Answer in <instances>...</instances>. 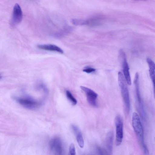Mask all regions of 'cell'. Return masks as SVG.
<instances>
[{"label": "cell", "instance_id": "cell-6", "mask_svg": "<svg viewBox=\"0 0 155 155\" xmlns=\"http://www.w3.org/2000/svg\"><path fill=\"white\" fill-rule=\"evenodd\" d=\"M120 55L122 59V68L124 76L127 84L130 85H131V81L129 72V68L127 61L126 54L122 50L120 51Z\"/></svg>", "mask_w": 155, "mask_h": 155}, {"label": "cell", "instance_id": "cell-7", "mask_svg": "<svg viewBox=\"0 0 155 155\" xmlns=\"http://www.w3.org/2000/svg\"><path fill=\"white\" fill-rule=\"evenodd\" d=\"M16 100L22 106L28 109H35L40 105L38 102L29 97L18 98Z\"/></svg>", "mask_w": 155, "mask_h": 155}, {"label": "cell", "instance_id": "cell-11", "mask_svg": "<svg viewBox=\"0 0 155 155\" xmlns=\"http://www.w3.org/2000/svg\"><path fill=\"white\" fill-rule=\"evenodd\" d=\"M37 47L40 49L56 51L61 54H63L64 52L63 50L61 48L54 45H39L37 46Z\"/></svg>", "mask_w": 155, "mask_h": 155}, {"label": "cell", "instance_id": "cell-19", "mask_svg": "<svg viewBox=\"0 0 155 155\" xmlns=\"http://www.w3.org/2000/svg\"><path fill=\"white\" fill-rule=\"evenodd\" d=\"M97 150L98 151V152L100 153L101 154H105L104 153H105V150H104L102 149H101L100 147H98L97 148Z\"/></svg>", "mask_w": 155, "mask_h": 155}, {"label": "cell", "instance_id": "cell-13", "mask_svg": "<svg viewBox=\"0 0 155 155\" xmlns=\"http://www.w3.org/2000/svg\"><path fill=\"white\" fill-rule=\"evenodd\" d=\"M66 96L68 99L70 101L73 105L77 104V100L73 96L71 93L68 90H67L66 92Z\"/></svg>", "mask_w": 155, "mask_h": 155}, {"label": "cell", "instance_id": "cell-2", "mask_svg": "<svg viewBox=\"0 0 155 155\" xmlns=\"http://www.w3.org/2000/svg\"><path fill=\"white\" fill-rule=\"evenodd\" d=\"M118 82L120 89L125 109L127 113L130 109V101L127 83L122 73L119 71L118 74Z\"/></svg>", "mask_w": 155, "mask_h": 155}, {"label": "cell", "instance_id": "cell-8", "mask_svg": "<svg viewBox=\"0 0 155 155\" xmlns=\"http://www.w3.org/2000/svg\"><path fill=\"white\" fill-rule=\"evenodd\" d=\"M22 18V12L20 5L16 4L14 7L12 24L15 25L21 22Z\"/></svg>", "mask_w": 155, "mask_h": 155}, {"label": "cell", "instance_id": "cell-3", "mask_svg": "<svg viewBox=\"0 0 155 155\" xmlns=\"http://www.w3.org/2000/svg\"><path fill=\"white\" fill-rule=\"evenodd\" d=\"M134 82L135 87L136 99L137 107H138L139 110L141 113L142 117L144 119H145V111L140 94L139 81V75L137 73L135 74Z\"/></svg>", "mask_w": 155, "mask_h": 155}, {"label": "cell", "instance_id": "cell-14", "mask_svg": "<svg viewBox=\"0 0 155 155\" xmlns=\"http://www.w3.org/2000/svg\"><path fill=\"white\" fill-rule=\"evenodd\" d=\"M76 136L77 142L78 145L80 147L83 148L84 146V139L81 132L76 135Z\"/></svg>", "mask_w": 155, "mask_h": 155}, {"label": "cell", "instance_id": "cell-17", "mask_svg": "<svg viewBox=\"0 0 155 155\" xmlns=\"http://www.w3.org/2000/svg\"><path fill=\"white\" fill-rule=\"evenodd\" d=\"M69 154L71 155H76L75 148L74 144L73 143H71L69 148Z\"/></svg>", "mask_w": 155, "mask_h": 155}, {"label": "cell", "instance_id": "cell-1", "mask_svg": "<svg viewBox=\"0 0 155 155\" xmlns=\"http://www.w3.org/2000/svg\"><path fill=\"white\" fill-rule=\"evenodd\" d=\"M132 124L134 130L144 153L145 154H149L148 149L144 143V133L143 126L139 116L136 112H134L133 114Z\"/></svg>", "mask_w": 155, "mask_h": 155}, {"label": "cell", "instance_id": "cell-9", "mask_svg": "<svg viewBox=\"0 0 155 155\" xmlns=\"http://www.w3.org/2000/svg\"><path fill=\"white\" fill-rule=\"evenodd\" d=\"M50 147L52 151L56 154H62L63 146L61 140L59 137H55L51 141Z\"/></svg>", "mask_w": 155, "mask_h": 155}, {"label": "cell", "instance_id": "cell-5", "mask_svg": "<svg viewBox=\"0 0 155 155\" xmlns=\"http://www.w3.org/2000/svg\"><path fill=\"white\" fill-rule=\"evenodd\" d=\"M80 88L85 93L88 103L94 107H98L97 101L98 97L97 94L93 90L87 87L81 86Z\"/></svg>", "mask_w": 155, "mask_h": 155}, {"label": "cell", "instance_id": "cell-21", "mask_svg": "<svg viewBox=\"0 0 155 155\" xmlns=\"http://www.w3.org/2000/svg\"><path fill=\"white\" fill-rule=\"evenodd\" d=\"M1 77H2V76H1L0 75V79L1 78Z\"/></svg>", "mask_w": 155, "mask_h": 155}, {"label": "cell", "instance_id": "cell-18", "mask_svg": "<svg viewBox=\"0 0 155 155\" xmlns=\"http://www.w3.org/2000/svg\"><path fill=\"white\" fill-rule=\"evenodd\" d=\"M96 69L93 68L88 67L83 70V71L84 72L90 73L95 71Z\"/></svg>", "mask_w": 155, "mask_h": 155}, {"label": "cell", "instance_id": "cell-16", "mask_svg": "<svg viewBox=\"0 0 155 155\" xmlns=\"http://www.w3.org/2000/svg\"><path fill=\"white\" fill-rule=\"evenodd\" d=\"M71 129L74 134L76 135L78 134L81 132V130L77 126L72 124L71 126Z\"/></svg>", "mask_w": 155, "mask_h": 155}, {"label": "cell", "instance_id": "cell-10", "mask_svg": "<svg viewBox=\"0 0 155 155\" xmlns=\"http://www.w3.org/2000/svg\"><path fill=\"white\" fill-rule=\"evenodd\" d=\"M114 134L112 131H109L107 134L105 138V144L107 151L109 154L112 153L113 146Z\"/></svg>", "mask_w": 155, "mask_h": 155}, {"label": "cell", "instance_id": "cell-4", "mask_svg": "<svg viewBox=\"0 0 155 155\" xmlns=\"http://www.w3.org/2000/svg\"><path fill=\"white\" fill-rule=\"evenodd\" d=\"M116 127V144L117 146L120 145L121 143L123 137V124L121 116L118 115L115 119Z\"/></svg>", "mask_w": 155, "mask_h": 155}, {"label": "cell", "instance_id": "cell-15", "mask_svg": "<svg viewBox=\"0 0 155 155\" xmlns=\"http://www.w3.org/2000/svg\"><path fill=\"white\" fill-rule=\"evenodd\" d=\"M71 22L75 25H84V20L78 19H72L71 20Z\"/></svg>", "mask_w": 155, "mask_h": 155}, {"label": "cell", "instance_id": "cell-12", "mask_svg": "<svg viewBox=\"0 0 155 155\" xmlns=\"http://www.w3.org/2000/svg\"><path fill=\"white\" fill-rule=\"evenodd\" d=\"M147 61L149 66V72L150 77L152 80L153 83L154 85L155 74V63L154 62L149 58H147Z\"/></svg>", "mask_w": 155, "mask_h": 155}, {"label": "cell", "instance_id": "cell-20", "mask_svg": "<svg viewBox=\"0 0 155 155\" xmlns=\"http://www.w3.org/2000/svg\"><path fill=\"white\" fill-rule=\"evenodd\" d=\"M137 0L145 1H147V0Z\"/></svg>", "mask_w": 155, "mask_h": 155}]
</instances>
